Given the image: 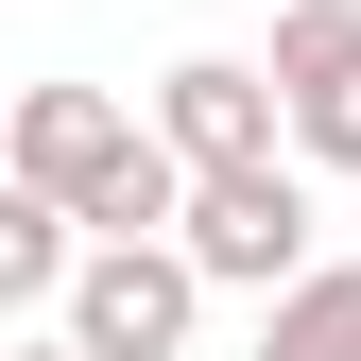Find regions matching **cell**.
I'll use <instances>...</instances> for the list:
<instances>
[{
  "mask_svg": "<svg viewBox=\"0 0 361 361\" xmlns=\"http://www.w3.org/2000/svg\"><path fill=\"white\" fill-rule=\"evenodd\" d=\"M258 361H361V258H293L258 293Z\"/></svg>",
  "mask_w": 361,
  "mask_h": 361,
  "instance_id": "obj_6",
  "label": "cell"
},
{
  "mask_svg": "<svg viewBox=\"0 0 361 361\" xmlns=\"http://www.w3.org/2000/svg\"><path fill=\"white\" fill-rule=\"evenodd\" d=\"M0 361H86V344H69V327H35V344H0Z\"/></svg>",
  "mask_w": 361,
  "mask_h": 361,
  "instance_id": "obj_8",
  "label": "cell"
},
{
  "mask_svg": "<svg viewBox=\"0 0 361 361\" xmlns=\"http://www.w3.org/2000/svg\"><path fill=\"white\" fill-rule=\"evenodd\" d=\"M52 327H69L86 361H190L207 276H190L172 241H86V258H69V293H52Z\"/></svg>",
  "mask_w": 361,
  "mask_h": 361,
  "instance_id": "obj_3",
  "label": "cell"
},
{
  "mask_svg": "<svg viewBox=\"0 0 361 361\" xmlns=\"http://www.w3.org/2000/svg\"><path fill=\"white\" fill-rule=\"evenodd\" d=\"M276 155L293 172H361V0H276Z\"/></svg>",
  "mask_w": 361,
  "mask_h": 361,
  "instance_id": "obj_4",
  "label": "cell"
},
{
  "mask_svg": "<svg viewBox=\"0 0 361 361\" xmlns=\"http://www.w3.org/2000/svg\"><path fill=\"white\" fill-rule=\"evenodd\" d=\"M172 258H190L207 293H276L293 258H327V224H310V172H293V155L190 172V190H172Z\"/></svg>",
  "mask_w": 361,
  "mask_h": 361,
  "instance_id": "obj_2",
  "label": "cell"
},
{
  "mask_svg": "<svg viewBox=\"0 0 361 361\" xmlns=\"http://www.w3.org/2000/svg\"><path fill=\"white\" fill-rule=\"evenodd\" d=\"M155 155L172 172H241V155H276V86H258V52H190L155 86Z\"/></svg>",
  "mask_w": 361,
  "mask_h": 361,
  "instance_id": "obj_5",
  "label": "cell"
},
{
  "mask_svg": "<svg viewBox=\"0 0 361 361\" xmlns=\"http://www.w3.org/2000/svg\"><path fill=\"white\" fill-rule=\"evenodd\" d=\"M0 172L52 190L69 241H172V190H190L121 86H18V104H0Z\"/></svg>",
  "mask_w": 361,
  "mask_h": 361,
  "instance_id": "obj_1",
  "label": "cell"
},
{
  "mask_svg": "<svg viewBox=\"0 0 361 361\" xmlns=\"http://www.w3.org/2000/svg\"><path fill=\"white\" fill-rule=\"evenodd\" d=\"M69 258H86V241H69V207L0 172V327H18V310H52V293H69Z\"/></svg>",
  "mask_w": 361,
  "mask_h": 361,
  "instance_id": "obj_7",
  "label": "cell"
}]
</instances>
